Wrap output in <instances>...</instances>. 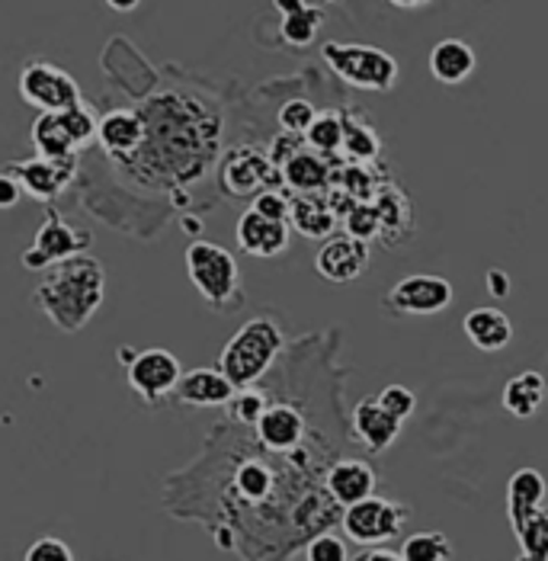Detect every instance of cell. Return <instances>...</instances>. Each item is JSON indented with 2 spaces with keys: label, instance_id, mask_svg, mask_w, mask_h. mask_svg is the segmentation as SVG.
Here are the masks:
<instances>
[{
  "label": "cell",
  "instance_id": "obj_1",
  "mask_svg": "<svg viewBox=\"0 0 548 561\" xmlns=\"http://www.w3.org/2000/svg\"><path fill=\"white\" fill-rule=\"evenodd\" d=\"M148 138L135 161L141 168H151L155 173H164L170 180H196L209 168V158L215 154V138L218 131L206 135V119L199 103H186L176 93H164L158 100H148L141 106Z\"/></svg>",
  "mask_w": 548,
  "mask_h": 561
},
{
  "label": "cell",
  "instance_id": "obj_2",
  "mask_svg": "<svg viewBox=\"0 0 548 561\" xmlns=\"http://www.w3.org/2000/svg\"><path fill=\"white\" fill-rule=\"evenodd\" d=\"M33 299L58 331L78 334L106 299V270L90 254L65 260L39 279Z\"/></svg>",
  "mask_w": 548,
  "mask_h": 561
},
{
  "label": "cell",
  "instance_id": "obj_3",
  "mask_svg": "<svg viewBox=\"0 0 548 561\" xmlns=\"http://www.w3.org/2000/svg\"><path fill=\"white\" fill-rule=\"evenodd\" d=\"M283 331L273 318H253L248 321L218 356V369L235 382V389H251L256 379L266 376V369L283 353Z\"/></svg>",
  "mask_w": 548,
  "mask_h": 561
},
{
  "label": "cell",
  "instance_id": "obj_4",
  "mask_svg": "<svg viewBox=\"0 0 548 561\" xmlns=\"http://www.w3.org/2000/svg\"><path fill=\"white\" fill-rule=\"evenodd\" d=\"M321 58L340 81H346L350 87L388 93L398 84V61L376 45L324 43L321 45Z\"/></svg>",
  "mask_w": 548,
  "mask_h": 561
},
{
  "label": "cell",
  "instance_id": "obj_5",
  "mask_svg": "<svg viewBox=\"0 0 548 561\" xmlns=\"http://www.w3.org/2000/svg\"><path fill=\"white\" fill-rule=\"evenodd\" d=\"M186 273H190V283L196 286V293L212 305V308H228L231 296L241 302V270H238V260L231 257V251H225L221 244L215 241H193L186 248Z\"/></svg>",
  "mask_w": 548,
  "mask_h": 561
},
{
  "label": "cell",
  "instance_id": "obj_6",
  "mask_svg": "<svg viewBox=\"0 0 548 561\" xmlns=\"http://www.w3.org/2000/svg\"><path fill=\"white\" fill-rule=\"evenodd\" d=\"M20 96L30 106H36L39 113H68L84 103L78 81L65 68L43 61V58L30 61L20 71Z\"/></svg>",
  "mask_w": 548,
  "mask_h": 561
},
{
  "label": "cell",
  "instance_id": "obj_7",
  "mask_svg": "<svg viewBox=\"0 0 548 561\" xmlns=\"http://www.w3.org/2000/svg\"><path fill=\"white\" fill-rule=\"evenodd\" d=\"M411 517V507L385 497H369L356 507L343 511V533L356 546H381L395 536H401L404 523Z\"/></svg>",
  "mask_w": 548,
  "mask_h": 561
},
{
  "label": "cell",
  "instance_id": "obj_8",
  "mask_svg": "<svg viewBox=\"0 0 548 561\" xmlns=\"http://www.w3.org/2000/svg\"><path fill=\"white\" fill-rule=\"evenodd\" d=\"M183 376L186 373L180 359L164 346H148L135 353V359L128 363V389L148 404H161L164 398H173Z\"/></svg>",
  "mask_w": 548,
  "mask_h": 561
},
{
  "label": "cell",
  "instance_id": "obj_9",
  "mask_svg": "<svg viewBox=\"0 0 548 561\" xmlns=\"http://www.w3.org/2000/svg\"><path fill=\"white\" fill-rule=\"evenodd\" d=\"M385 305L395 314H439L453 305V283L443 276L414 273L395 283V289L385 296Z\"/></svg>",
  "mask_w": 548,
  "mask_h": 561
},
{
  "label": "cell",
  "instance_id": "obj_10",
  "mask_svg": "<svg viewBox=\"0 0 548 561\" xmlns=\"http://www.w3.org/2000/svg\"><path fill=\"white\" fill-rule=\"evenodd\" d=\"M3 171L13 173L20 180L26 196L39 199V203H52V199H58L71 186V180L78 173V158H71V161L26 158V161H10Z\"/></svg>",
  "mask_w": 548,
  "mask_h": 561
},
{
  "label": "cell",
  "instance_id": "obj_11",
  "mask_svg": "<svg viewBox=\"0 0 548 561\" xmlns=\"http://www.w3.org/2000/svg\"><path fill=\"white\" fill-rule=\"evenodd\" d=\"M369 241L353 238V234H334L331 241H324V248L315 257V270L328 279V283H353L369 270Z\"/></svg>",
  "mask_w": 548,
  "mask_h": 561
},
{
  "label": "cell",
  "instance_id": "obj_12",
  "mask_svg": "<svg viewBox=\"0 0 548 561\" xmlns=\"http://www.w3.org/2000/svg\"><path fill=\"white\" fill-rule=\"evenodd\" d=\"M273 173V158L263 154L260 148H235L221 164V186L231 196H260L266 193Z\"/></svg>",
  "mask_w": 548,
  "mask_h": 561
},
{
  "label": "cell",
  "instance_id": "obj_13",
  "mask_svg": "<svg viewBox=\"0 0 548 561\" xmlns=\"http://www.w3.org/2000/svg\"><path fill=\"white\" fill-rule=\"evenodd\" d=\"M148 138V126L141 110H110L106 116H100V148L116 158V161H128L141 151Z\"/></svg>",
  "mask_w": 548,
  "mask_h": 561
},
{
  "label": "cell",
  "instance_id": "obj_14",
  "mask_svg": "<svg viewBox=\"0 0 548 561\" xmlns=\"http://www.w3.org/2000/svg\"><path fill=\"white\" fill-rule=\"evenodd\" d=\"M235 234H238V248L248 257L273 260L286 254V248H289V221H270L253 209L238 218Z\"/></svg>",
  "mask_w": 548,
  "mask_h": 561
},
{
  "label": "cell",
  "instance_id": "obj_15",
  "mask_svg": "<svg viewBox=\"0 0 548 561\" xmlns=\"http://www.w3.org/2000/svg\"><path fill=\"white\" fill-rule=\"evenodd\" d=\"M324 488H328L331 501L346 511V507H356V504H363V501L373 497V491H376V472L363 459H340V462H334L328 469Z\"/></svg>",
  "mask_w": 548,
  "mask_h": 561
},
{
  "label": "cell",
  "instance_id": "obj_16",
  "mask_svg": "<svg viewBox=\"0 0 548 561\" xmlns=\"http://www.w3.org/2000/svg\"><path fill=\"white\" fill-rule=\"evenodd\" d=\"M90 244H93V234L87 228L68 225L58 213H48L43 228L36 231V241H33V248H39L52 266H58V263L71 257H81V254L90 251Z\"/></svg>",
  "mask_w": 548,
  "mask_h": 561
},
{
  "label": "cell",
  "instance_id": "obj_17",
  "mask_svg": "<svg viewBox=\"0 0 548 561\" xmlns=\"http://www.w3.org/2000/svg\"><path fill=\"white\" fill-rule=\"evenodd\" d=\"M548 484L543 472L536 469H520L513 472V478L506 481V517L513 533H520L529 519L536 517L546 504Z\"/></svg>",
  "mask_w": 548,
  "mask_h": 561
},
{
  "label": "cell",
  "instance_id": "obj_18",
  "mask_svg": "<svg viewBox=\"0 0 548 561\" xmlns=\"http://www.w3.org/2000/svg\"><path fill=\"white\" fill-rule=\"evenodd\" d=\"M260 446L270 453H293L305 439V417L293 404H270V411L256 424Z\"/></svg>",
  "mask_w": 548,
  "mask_h": 561
},
{
  "label": "cell",
  "instance_id": "obj_19",
  "mask_svg": "<svg viewBox=\"0 0 548 561\" xmlns=\"http://www.w3.org/2000/svg\"><path fill=\"white\" fill-rule=\"evenodd\" d=\"M235 394V382L221 369H190L173 391V398L190 408H221L231 404Z\"/></svg>",
  "mask_w": 548,
  "mask_h": 561
},
{
  "label": "cell",
  "instance_id": "obj_20",
  "mask_svg": "<svg viewBox=\"0 0 548 561\" xmlns=\"http://www.w3.org/2000/svg\"><path fill=\"white\" fill-rule=\"evenodd\" d=\"M401 433V421L391 417L385 408H381L376 398H363L356 408H353V436L356 443H363L373 456L385 453Z\"/></svg>",
  "mask_w": 548,
  "mask_h": 561
},
{
  "label": "cell",
  "instance_id": "obj_21",
  "mask_svg": "<svg viewBox=\"0 0 548 561\" xmlns=\"http://www.w3.org/2000/svg\"><path fill=\"white\" fill-rule=\"evenodd\" d=\"M463 331L465 337L484 353H498L513 341V321L506 318L501 308H491V305L471 308L465 314Z\"/></svg>",
  "mask_w": 548,
  "mask_h": 561
},
{
  "label": "cell",
  "instance_id": "obj_22",
  "mask_svg": "<svg viewBox=\"0 0 548 561\" xmlns=\"http://www.w3.org/2000/svg\"><path fill=\"white\" fill-rule=\"evenodd\" d=\"M543 401H548V382L543 373L536 369H523L516 373L513 379H506L504 391H501V404H504L506 414L520 417V421H529L539 414Z\"/></svg>",
  "mask_w": 548,
  "mask_h": 561
},
{
  "label": "cell",
  "instance_id": "obj_23",
  "mask_svg": "<svg viewBox=\"0 0 548 561\" xmlns=\"http://www.w3.org/2000/svg\"><path fill=\"white\" fill-rule=\"evenodd\" d=\"M475 48L465 39H443L430 51V75L446 87H456L475 75Z\"/></svg>",
  "mask_w": 548,
  "mask_h": 561
},
{
  "label": "cell",
  "instance_id": "obj_24",
  "mask_svg": "<svg viewBox=\"0 0 548 561\" xmlns=\"http://www.w3.org/2000/svg\"><path fill=\"white\" fill-rule=\"evenodd\" d=\"M33 148L48 161H71L81 154L61 113H39V119L33 123Z\"/></svg>",
  "mask_w": 548,
  "mask_h": 561
},
{
  "label": "cell",
  "instance_id": "obj_25",
  "mask_svg": "<svg viewBox=\"0 0 548 561\" xmlns=\"http://www.w3.org/2000/svg\"><path fill=\"white\" fill-rule=\"evenodd\" d=\"M289 225L296 228L298 234H305V238H328L334 231V225H338V216H334V209L324 199H318L311 193V196H296L293 199Z\"/></svg>",
  "mask_w": 548,
  "mask_h": 561
},
{
  "label": "cell",
  "instance_id": "obj_26",
  "mask_svg": "<svg viewBox=\"0 0 548 561\" xmlns=\"http://www.w3.org/2000/svg\"><path fill=\"white\" fill-rule=\"evenodd\" d=\"M328 164H324V158L318 154V151H298L296 158H289L286 164H283V176H286V183L298 190L301 196H311V193H318V190H324L328 186Z\"/></svg>",
  "mask_w": 548,
  "mask_h": 561
},
{
  "label": "cell",
  "instance_id": "obj_27",
  "mask_svg": "<svg viewBox=\"0 0 548 561\" xmlns=\"http://www.w3.org/2000/svg\"><path fill=\"white\" fill-rule=\"evenodd\" d=\"M401 556H404V561H449L453 559V546H449L446 533L426 529V533H414L404 539Z\"/></svg>",
  "mask_w": 548,
  "mask_h": 561
},
{
  "label": "cell",
  "instance_id": "obj_28",
  "mask_svg": "<svg viewBox=\"0 0 548 561\" xmlns=\"http://www.w3.org/2000/svg\"><path fill=\"white\" fill-rule=\"evenodd\" d=\"M321 23H324V13H321V7H305L301 13H293V16H286L283 20V43L293 45V48H305V45H311L318 39V30H321Z\"/></svg>",
  "mask_w": 548,
  "mask_h": 561
},
{
  "label": "cell",
  "instance_id": "obj_29",
  "mask_svg": "<svg viewBox=\"0 0 548 561\" xmlns=\"http://www.w3.org/2000/svg\"><path fill=\"white\" fill-rule=\"evenodd\" d=\"M343 151L350 154V158H356V161H376L381 154V138L376 135L373 126H366V123H356V119H346L343 116Z\"/></svg>",
  "mask_w": 548,
  "mask_h": 561
},
{
  "label": "cell",
  "instance_id": "obj_30",
  "mask_svg": "<svg viewBox=\"0 0 548 561\" xmlns=\"http://www.w3.org/2000/svg\"><path fill=\"white\" fill-rule=\"evenodd\" d=\"M343 131H346L343 116H338V113H318L315 126L305 135V145L311 151H318V154H331V151L343 148Z\"/></svg>",
  "mask_w": 548,
  "mask_h": 561
},
{
  "label": "cell",
  "instance_id": "obj_31",
  "mask_svg": "<svg viewBox=\"0 0 548 561\" xmlns=\"http://www.w3.org/2000/svg\"><path fill=\"white\" fill-rule=\"evenodd\" d=\"M520 559L516 561H548V511L543 507L520 533Z\"/></svg>",
  "mask_w": 548,
  "mask_h": 561
},
{
  "label": "cell",
  "instance_id": "obj_32",
  "mask_svg": "<svg viewBox=\"0 0 548 561\" xmlns=\"http://www.w3.org/2000/svg\"><path fill=\"white\" fill-rule=\"evenodd\" d=\"M235 491L244 497V501H263V497H270V491H273V472L263 466V462H244L238 472H235Z\"/></svg>",
  "mask_w": 548,
  "mask_h": 561
},
{
  "label": "cell",
  "instance_id": "obj_33",
  "mask_svg": "<svg viewBox=\"0 0 548 561\" xmlns=\"http://www.w3.org/2000/svg\"><path fill=\"white\" fill-rule=\"evenodd\" d=\"M61 119H65V126L71 131V138H75V145H78V151H84L90 141H96L100 138V116L81 103V106H75V110H68V113H61Z\"/></svg>",
  "mask_w": 548,
  "mask_h": 561
},
{
  "label": "cell",
  "instance_id": "obj_34",
  "mask_svg": "<svg viewBox=\"0 0 548 561\" xmlns=\"http://www.w3.org/2000/svg\"><path fill=\"white\" fill-rule=\"evenodd\" d=\"M231 417L238 421V424H244V427H256L260 424V417L270 411V404H266V394L256 389H238V394L231 398Z\"/></svg>",
  "mask_w": 548,
  "mask_h": 561
},
{
  "label": "cell",
  "instance_id": "obj_35",
  "mask_svg": "<svg viewBox=\"0 0 548 561\" xmlns=\"http://www.w3.org/2000/svg\"><path fill=\"white\" fill-rule=\"evenodd\" d=\"M315 119H318V113H315V106H311L308 100H289V103L279 110V126L286 129V135L305 138L308 129L315 126Z\"/></svg>",
  "mask_w": 548,
  "mask_h": 561
},
{
  "label": "cell",
  "instance_id": "obj_36",
  "mask_svg": "<svg viewBox=\"0 0 548 561\" xmlns=\"http://www.w3.org/2000/svg\"><path fill=\"white\" fill-rule=\"evenodd\" d=\"M343 225H346V234L363 238V241H373V238L381 231V216H379V209H373V206H359V203H356V206L346 213Z\"/></svg>",
  "mask_w": 548,
  "mask_h": 561
},
{
  "label": "cell",
  "instance_id": "obj_37",
  "mask_svg": "<svg viewBox=\"0 0 548 561\" xmlns=\"http://www.w3.org/2000/svg\"><path fill=\"white\" fill-rule=\"evenodd\" d=\"M376 401H379L391 417H398L401 424H404V421L414 414V408H418V394L411 389H404V386H385V389L376 394Z\"/></svg>",
  "mask_w": 548,
  "mask_h": 561
},
{
  "label": "cell",
  "instance_id": "obj_38",
  "mask_svg": "<svg viewBox=\"0 0 548 561\" xmlns=\"http://www.w3.org/2000/svg\"><path fill=\"white\" fill-rule=\"evenodd\" d=\"M305 561H350L346 542L334 533H321L305 546Z\"/></svg>",
  "mask_w": 548,
  "mask_h": 561
},
{
  "label": "cell",
  "instance_id": "obj_39",
  "mask_svg": "<svg viewBox=\"0 0 548 561\" xmlns=\"http://www.w3.org/2000/svg\"><path fill=\"white\" fill-rule=\"evenodd\" d=\"M251 209L253 213H260L263 218H270V221H289V213H293V199H286L279 190H266V193L253 196Z\"/></svg>",
  "mask_w": 548,
  "mask_h": 561
},
{
  "label": "cell",
  "instance_id": "obj_40",
  "mask_svg": "<svg viewBox=\"0 0 548 561\" xmlns=\"http://www.w3.org/2000/svg\"><path fill=\"white\" fill-rule=\"evenodd\" d=\"M23 561H78V559H75V552H71V546H68V542H61V539H55V536H43V539H36V542L26 549Z\"/></svg>",
  "mask_w": 548,
  "mask_h": 561
},
{
  "label": "cell",
  "instance_id": "obj_41",
  "mask_svg": "<svg viewBox=\"0 0 548 561\" xmlns=\"http://www.w3.org/2000/svg\"><path fill=\"white\" fill-rule=\"evenodd\" d=\"M23 196V186L13 173H0V209H13Z\"/></svg>",
  "mask_w": 548,
  "mask_h": 561
},
{
  "label": "cell",
  "instance_id": "obj_42",
  "mask_svg": "<svg viewBox=\"0 0 548 561\" xmlns=\"http://www.w3.org/2000/svg\"><path fill=\"white\" fill-rule=\"evenodd\" d=\"M484 283H488V289H491L494 299H506V296L513 293V289H510L513 279L506 276L504 270H488V273H484Z\"/></svg>",
  "mask_w": 548,
  "mask_h": 561
},
{
  "label": "cell",
  "instance_id": "obj_43",
  "mask_svg": "<svg viewBox=\"0 0 548 561\" xmlns=\"http://www.w3.org/2000/svg\"><path fill=\"white\" fill-rule=\"evenodd\" d=\"M305 7H311V3H308V0H273V10L283 13V20L293 16V13H301Z\"/></svg>",
  "mask_w": 548,
  "mask_h": 561
},
{
  "label": "cell",
  "instance_id": "obj_44",
  "mask_svg": "<svg viewBox=\"0 0 548 561\" xmlns=\"http://www.w3.org/2000/svg\"><path fill=\"white\" fill-rule=\"evenodd\" d=\"M110 10H116V13H132V10H138V3L141 0H103Z\"/></svg>",
  "mask_w": 548,
  "mask_h": 561
},
{
  "label": "cell",
  "instance_id": "obj_45",
  "mask_svg": "<svg viewBox=\"0 0 548 561\" xmlns=\"http://www.w3.org/2000/svg\"><path fill=\"white\" fill-rule=\"evenodd\" d=\"M366 561H404L401 552H388V549H376V552H369Z\"/></svg>",
  "mask_w": 548,
  "mask_h": 561
},
{
  "label": "cell",
  "instance_id": "obj_46",
  "mask_svg": "<svg viewBox=\"0 0 548 561\" xmlns=\"http://www.w3.org/2000/svg\"><path fill=\"white\" fill-rule=\"evenodd\" d=\"M391 7H398V10H418V7H426V3H433V0H388Z\"/></svg>",
  "mask_w": 548,
  "mask_h": 561
},
{
  "label": "cell",
  "instance_id": "obj_47",
  "mask_svg": "<svg viewBox=\"0 0 548 561\" xmlns=\"http://www.w3.org/2000/svg\"><path fill=\"white\" fill-rule=\"evenodd\" d=\"M328 3H338V0H328Z\"/></svg>",
  "mask_w": 548,
  "mask_h": 561
}]
</instances>
